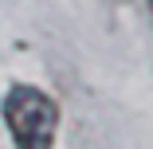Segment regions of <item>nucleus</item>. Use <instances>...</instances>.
Here are the masks:
<instances>
[{"label":"nucleus","instance_id":"1","mask_svg":"<svg viewBox=\"0 0 153 149\" xmlns=\"http://www.w3.org/2000/svg\"><path fill=\"white\" fill-rule=\"evenodd\" d=\"M4 122L16 137V149H51L59 110L36 86H12L4 98Z\"/></svg>","mask_w":153,"mask_h":149},{"label":"nucleus","instance_id":"2","mask_svg":"<svg viewBox=\"0 0 153 149\" xmlns=\"http://www.w3.org/2000/svg\"><path fill=\"white\" fill-rule=\"evenodd\" d=\"M149 12H153V0H149Z\"/></svg>","mask_w":153,"mask_h":149}]
</instances>
